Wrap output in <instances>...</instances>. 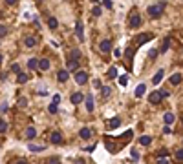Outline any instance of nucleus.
<instances>
[{
    "label": "nucleus",
    "instance_id": "obj_1",
    "mask_svg": "<svg viewBox=\"0 0 183 164\" xmlns=\"http://www.w3.org/2000/svg\"><path fill=\"white\" fill-rule=\"evenodd\" d=\"M163 9H165V4H154V6H148V9H147V13L152 17V18H157V17H161V13H163Z\"/></svg>",
    "mask_w": 183,
    "mask_h": 164
},
{
    "label": "nucleus",
    "instance_id": "obj_2",
    "mask_svg": "<svg viewBox=\"0 0 183 164\" xmlns=\"http://www.w3.org/2000/svg\"><path fill=\"white\" fill-rule=\"evenodd\" d=\"M165 97H167L165 91H152V93L148 95V102L150 104H159L161 98H165Z\"/></svg>",
    "mask_w": 183,
    "mask_h": 164
},
{
    "label": "nucleus",
    "instance_id": "obj_3",
    "mask_svg": "<svg viewBox=\"0 0 183 164\" xmlns=\"http://www.w3.org/2000/svg\"><path fill=\"white\" fill-rule=\"evenodd\" d=\"M75 80H77V84H86V82H88V73H86V71H77V73H75Z\"/></svg>",
    "mask_w": 183,
    "mask_h": 164
},
{
    "label": "nucleus",
    "instance_id": "obj_4",
    "mask_svg": "<svg viewBox=\"0 0 183 164\" xmlns=\"http://www.w3.org/2000/svg\"><path fill=\"white\" fill-rule=\"evenodd\" d=\"M99 49H101V53H108V51L112 49V44H110V40H103V42L99 44Z\"/></svg>",
    "mask_w": 183,
    "mask_h": 164
},
{
    "label": "nucleus",
    "instance_id": "obj_5",
    "mask_svg": "<svg viewBox=\"0 0 183 164\" xmlns=\"http://www.w3.org/2000/svg\"><path fill=\"white\" fill-rule=\"evenodd\" d=\"M70 100H71V104H81V102L84 100V97H82V93H79V91H77V93H73V95H71Z\"/></svg>",
    "mask_w": 183,
    "mask_h": 164
},
{
    "label": "nucleus",
    "instance_id": "obj_6",
    "mask_svg": "<svg viewBox=\"0 0 183 164\" xmlns=\"http://www.w3.org/2000/svg\"><path fill=\"white\" fill-rule=\"evenodd\" d=\"M130 26L132 27H139V26H141V17H139V15H132L130 17Z\"/></svg>",
    "mask_w": 183,
    "mask_h": 164
},
{
    "label": "nucleus",
    "instance_id": "obj_7",
    "mask_svg": "<svg viewBox=\"0 0 183 164\" xmlns=\"http://www.w3.org/2000/svg\"><path fill=\"white\" fill-rule=\"evenodd\" d=\"M68 77H70L68 69H61V71L57 73V79H59L61 82H66V80H68Z\"/></svg>",
    "mask_w": 183,
    "mask_h": 164
},
{
    "label": "nucleus",
    "instance_id": "obj_8",
    "mask_svg": "<svg viewBox=\"0 0 183 164\" xmlns=\"http://www.w3.org/2000/svg\"><path fill=\"white\" fill-rule=\"evenodd\" d=\"M75 35H77L79 40H84V35H82V24H81V22H77V24H75Z\"/></svg>",
    "mask_w": 183,
    "mask_h": 164
},
{
    "label": "nucleus",
    "instance_id": "obj_9",
    "mask_svg": "<svg viewBox=\"0 0 183 164\" xmlns=\"http://www.w3.org/2000/svg\"><path fill=\"white\" fill-rule=\"evenodd\" d=\"M163 75H165V71H163V69H159V71H157V73L154 75V79H152V84H156V86H157V84H159L161 80H163Z\"/></svg>",
    "mask_w": 183,
    "mask_h": 164
},
{
    "label": "nucleus",
    "instance_id": "obj_10",
    "mask_svg": "<svg viewBox=\"0 0 183 164\" xmlns=\"http://www.w3.org/2000/svg\"><path fill=\"white\" fill-rule=\"evenodd\" d=\"M50 140L53 142V144H59V142L62 140V135L59 133V131H53V133H51V137H50Z\"/></svg>",
    "mask_w": 183,
    "mask_h": 164
},
{
    "label": "nucleus",
    "instance_id": "obj_11",
    "mask_svg": "<svg viewBox=\"0 0 183 164\" xmlns=\"http://www.w3.org/2000/svg\"><path fill=\"white\" fill-rule=\"evenodd\" d=\"M170 84L172 86H178V84H181V73H174L170 77Z\"/></svg>",
    "mask_w": 183,
    "mask_h": 164
},
{
    "label": "nucleus",
    "instance_id": "obj_12",
    "mask_svg": "<svg viewBox=\"0 0 183 164\" xmlns=\"http://www.w3.org/2000/svg\"><path fill=\"white\" fill-rule=\"evenodd\" d=\"M150 38H152V35H139V37L136 38V42H137V46H141V44H145V42H148Z\"/></svg>",
    "mask_w": 183,
    "mask_h": 164
},
{
    "label": "nucleus",
    "instance_id": "obj_13",
    "mask_svg": "<svg viewBox=\"0 0 183 164\" xmlns=\"http://www.w3.org/2000/svg\"><path fill=\"white\" fill-rule=\"evenodd\" d=\"M37 68H40L42 71H46V69H50V60H46V59H42V60H39V64H37Z\"/></svg>",
    "mask_w": 183,
    "mask_h": 164
},
{
    "label": "nucleus",
    "instance_id": "obj_14",
    "mask_svg": "<svg viewBox=\"0 0 183 164\" xmlns=\"http://www.w3.org/2000/svg\"><path fill=\"white\" fill-rule=\"evenodd\" d=\"M86 109H88V111H93V95H90V93L86 97Z\"/></svg>",
    "mask_w": 183,
    "mask_h": 164
},
{
    "label": "nucleus",
    "instance_id": "obj_15",
    "mask_svg": "<svg viewBox=\"0 0 183 164\" xmlns=\"http://www.w3.org/2000/svg\"><path fill=\"white\" fill-rule=\"evenodd\" d=\"M79 135H81V139H84V140H86V139H90V137H92V129H90V128H82Z\"/></svg>",
    "mask_w": 183,
    "mask_h": 164
},
{
    "label": "nucleus",
    "instance_id": "obj_16",
    "mask_svg": "<svg viewBox=\"0 0 183 164\" xmlns=\"http://www.w3.org/2000/svg\"><path fill=\"white\" fill-rule=\"evenodd\" d=\"M163 120H165V124H167V126H170V124H172V122H174V120H176V117H174V113H165Z\"/></svg>",
    "mask_w": 183,
    "mask_h": 164
},
{
    "label": "nucleus",
    "instance_id": "obj_17",
    "mask_svg": "<svg viewBox=\"0 0 183 164\" xmlns=\"http://www.w3.org/2000/svg\"><path fill=\"white\" fill-rule=\"evenodd\" d=\"M24 44H26L28 48H35V46H37V38H35V37H28V38L24 40Z\"/></svg>",
    "mask_w": 183,
    "mask_h": 164
},
{
    "label": "nucleus",
    "instance_id": "obj_18",
    "mask_svg": "<svg viewBox=\"0 0 183 164\" xmlns=\"http://www.w3.org/2000/svg\"><path fill=\"white\" fill-rule=\"evenodd\" d=\"M48 26H50V29H57V26H59L57 18H55V17H50V18H48Z\"/></svg>",
    "mask_w": 183,
    "mask_h": 164
},
{
    "label": "nucleus",
    "instance_id": "obj_19",
    "mask_svg": "<svg viewBox=\"0 0 183 164\" xmlns=\"http://www.w3.org/2000/svg\"><path fill=\"white\" fill-rule=\"evenodd\" d=\"M68 69L70 71H77L79 69V60H70L68 62Z\"/></svg>",
    "mask_w": 183,
    "mask_h": 164
},
{
    "label": "nucleus",
    "instance_id": "obj_20",
    "mask_svg": "<svg viewBox=\"0 0 183 164\" xmlns=\"http://www.w3.org/2000/svg\"><path fill=\"white\" fill-rule=\"evenodd\" d=\"M28 79H29V77H28L26 73H18V77H17L18 84H26V82H28Z\"/></svg>",
    "mask_w": 183,
    "mask_h": 164
},
{
    "label": "nucleus",
    "instance_id": "obj_21",
    "mask_svg": "<svg viewBox=\"0 0 183 164\" xmlns=\"http://www.w3.org/2000/svg\"><path fill=\"white\" fill-rule=\"evenodd\" d=\"M26 137H28V139H35V137H37L35 128H28V129H26Z\"/></svg>",
    "mask_w": 183,
    "mask_h": 164
},
{
    "label": "nucleus",
    "instance_id": "obj_22",
    "mask_svg": "<svg viewBox=\"0 0 183 164\" xmlns=\"http://www.w3.org/2000/svg\"><path fill=\"white\" fill-rule=\"evenodd\" d=\"M119 124H121V118H119V117H114L110 122H108V126H110V128H117Z\"/></svg>",
    "mask_w": 183,
    "mask_h": 164
},
{
    "label": "nucleus",
    "instance_id": "obj_23",
    "mask_svg": "<svg viewBox=\"0 0 183 164\" xmlns=\"http://www.w3.org/2000/svg\"><path fill=\"white\" fill-rule=\"evenodd\" d=\"M145 90H147V86H145V84H139L137 90H136V97H141V95L145 93Z\"/></svg>",
    "mask_w": 183,
    "mask_h": 164
},
{
    "label": "nucleus",
    "instance_id": "obj_24",
    "mask_svg": "<svg viewBox=\"0 0 183 164\" xmlns=\"http://www.w3.org/2000/svg\"><path fill=\"white\" fill-rule=\"evenodd\" d=\"M37 64H39V60H37V59H29V60H28V69H35V68H37Z\"/></svg>",
    "mask_w": 183,
    "mask_h": 164
},
{
    "label": "nucleus",
    "instance_id": "obj_25",
    "mask_svg": "<svg viewBox=\"0 0 183 164\" xmlns=\"http://www.w3.org/2000/svg\"><path fill=\"white\" fill-rule=\"evenodd\" d=\"M170 48V38H165V42H163V46H161V53H165L167 49Z\"/></svg>",
    "mask_w": 183,
    "mask_h": 164
},
{
    "label": "nucleus",
    "instance_id": "obj_26",
    "mask_svg": "<svg viewBox=\"0 0 183 164\" xmlns=\"http://www.w3.org/2000/svg\"><path fill=\"white\" fill-rule=\"evenodd\" d=\"M48 111H50L51 115H55V113L59 111V108H57V104H53V102H51V104H50V108H48Z\"/></svg>",
    "mask_w": 183,
    "mask_h": 164
},
{
    "label": "nucleus",
    "instance_id": "obj_27",
    "mask_svg": "<svg viewBox=\"0 0 183 164\" xmlns=\"http://www.w3.org/2000/svg\"><path fill=\"white\" fill-rule=\"evenodd\" d=\"M139 142H141L143 146H148L150 142H152V139H150V137H141V139H139Z\"/></svg>",
    "mask_w": 183,
    "mask_h": 164
},
{
    "label": "nucleus",
    "instance_id": "obj_28",
    "mask_svg": "<svg viewBox=\"0 0 183 164\" xmlns=\"http://www.w3.org/2000/svg\"><path fill=\"white\" fill-rule=\"evenodd\" d=\"M108 77H110V79H115V77H117V68H110L108 69Z\"/></svg>",
    "mask_w": 183,
    "mask_h": 164
},
{
    "label": "nucleus",
    "instance_id": "obj_29",
    "mask_svg": "<svg viewBox=\"0 0 183 164\" xmlns=\"http://www.w3.org/2000/svg\"><path fill=\"white\" fill-rule=\"evenodd\" d=\"M92 13H93V15H95V17H101V13H103V9H101V7H99V6H95V7H93V9H92Z\"/></svg>",
    "mask_w": 183,
    "mask_h": 164
},
{
    "label": "nucleus",
    "instance_id": "obj_30",
    "mask_svg": "<svg viewBox=\"0 0 183 164\" xmlns=\"http://www.w3.org/2000/svg\"><path fill=\"white\" fill-rule=\"evenodd\" d=\"M79 57H81V51H79V49H73V51H71V60H77Z\"/></svg>",
    "mask_w": 183,
    "mask_h": 164
},
{
    "label": "nucleus",
    "instance_id": "obj_31",
    "mask_svg": "<svg viewBox=\"0 0 183 164\" xmlns=\"http://www.w3.org/2000/svg\"><path fill=\"white\" fill-rule=\"evenodd\" d=\"M108 95H110V87H108V86H104L103 90H101V97H108Z\"/></svg>",
    "mask_w": 183,
    "mask_h": 164
},
{
    "label": "nucleus",
    "instance_id": "obj_32",
    "mask_svg": "<svg viewBox=\"0 0 183 164\" xmlns=\"http://www.w3.org/2000/svg\"><path fill=\"white\" fill-rule=\"evenodd\" d=\"M7 129V124H6V120L0 118V133H4V131Z\"/></svg>",
    "mask_w": 183,
    "mask_h": 164
},
{
    "label": "nucleus",
    "instance_id": "obj_33",
    "mask_svg": "<svg viewBox=\"0 0 183 164\" xmlns=\"http://www.w3.org/2000/svg\"><path fill=\"white\" fill-rule=\"evenodd\" d=\"M130 137H134V131L132 129H126L125 133H123V139H130Z\"/></svg>",
    "mask_w": 183,
    "mask_h": 164
},
{
    "label": "nucleus",
    "instance_id": "obj_34",
    "mask_svg": "<svg viewBox=\"0 0 183 164\" xmlns=\"http://www.w3.org/2000/svg\"><path fill=\"white\" fill-rule=\"evenodd\" d=\"M6 35H7V27L0 24V37H6Z\"/></svg>",
    "mask_w": 183,
    "mask_h": 164
},
{
    "label": "nucleus",
    "instance_id": "obj_35",
    "mask_svg": "<svg viewBox=\"0 0 183 164\" xmlns=\"http://www.w3.org/2000/svg\"><path fill=\"white\" fill-rule=\"evenodd\" d=\"M176 159L181 162V159H183V150L181 148H178V151H176Z\"/></svg>",
    "mask_w": 183,
    "mask_h": 164
},
{
    "label": "nucleus",
    "instance_id": "obj_36",
    "mask_svg": "<svg viewBox=\"0 0 183 164\" xmlns=\"http://www.w3.org/2000/svg\"><path fill=\"white\" fill-rule=\"evenodd\" d=\"M126 82H128V77H126V75H123L121 79H119V84H121V86H126Z\"/></svg>",
    "mask_w": 183,
    "mask_h": 164
},
{
    "label": "nucleus",
    "instance_id": "obj_37",
    "mask_svg": "<svg viewBox=\"0 0 183 164\" xmlns=\"http://www.w3.org/2000/svg\"><path fill=\"white\" fill-rule=\"evenodd\" d=\"M29 150L37 153V151H42V150H44V148H42V146H35V144H33V146H29Z\"/></svg>",
    "mask_w": 183,
    "mask_h": 164
},
{
    "label": "nucleus",
    "instance_id": "obj_38",
    "mask_svg": "<svg viewBox=\"0 0 183 164\" xmlns=\"http://www.w3.org/2000/svg\"><path fill=\"white\" fill-rule=\"evenodd\" d=\"M11 71H13V73H20V66H18V64H13V66H11Z\"/></svg>",
    "mask_w": 183,
    "mask_h": 164
},
{
    "label": "nucleus",
    "instance_id": "obj_39",
    "mask_svg": "<svg viewBox=\"0 0 183 164\" xmlns=\"http://www.w3.org/2000/svg\"><path fill=\"white\" fill-rule=\"evenodd\" d=\"M26 104H28V98H24V97H22V98H18V106H22V108H24Z\"/></svg>",
    "mask_w": 183,
    "mask_h": 164
},
{
    "label": "nucleus",
    "instance_id": "obj_40",
    "mask_svg": "<svg viewBox=\"0 0 183 164\" xmlns=\"http://www.w3.org/2000/svg\"><path fill=\"white\" fill-rule=\"evenodd\" d=\"M130 155H132V159H134V160H137V159H139V153H137L136 150H132V151H130Z\"/></svg>",
    "mask_w": 183,
    "mask_h": 164
},
{
    "label": "nucleus",
    "instance_id": "obj_41",
    "mask_svg": "<svg viewBox=\"0 0 183 164\" xmlns=\"http://www.w3.org/2000/svg\"><path fill=\"white\" fill-rule=\"evenodd\" d=\"M148 57H150V59H156V57H157V51H156V49H150Z\"/></svg>",
    "mask_w": 183,
    "mask_h": 164
},
{
    "label": "nucleus",
    "instance_id": "obj_42",
    "mask_svg": "<svg viewBox=\"0 0 183 164\" xmlns=\"http://www.w3.org/2000/svg\"><path fill=\"white\" fill-rule=\"evenodd\" d=\"M103 6L110 9V7H112V0H103Z\"/></svg>",
    "mask_w": 183,
    "mask_h": 164
},
{
    "label": "nucleus",
    "instance_id": "obj_43",
    "mask_svg": "<svg viewBox=\"0 0 183 164\" xmlns=\"http://www.w3.org/2000/svg\"><path fill=\"white\" fill-rule=\"evenodd\" d=\"M61 102V95L57 93V95H53V104H59Z\"/></svg>",
    "mask_w": 183,
    "mask_h": 164
},
{
    "label": "nucleus",
    "instance_id": "obj_44",
    "mask_svg": "<svg viewBox=\"0 0 183 164\" xmlns=\"http://www.w3.org/2000/svg\"><path fill=\"white\" fill-rule=\"evenodd\" d=\"M50 164H61V162H59L57 157H51V159H50Z\"/></svg>",
    "mask_w": 183,
    "mask_h": 164
},
{
    "label": "nucleus",
    "instance_id": "obj_45",
    "mask_svg": "<svg viewBox=\"0 0 183 164\" xmlns=\"http://www.w3.org/2000/svg\"><path fill=\"white\" fill-rule=\"evenodd\" d=\"M167 162H168V160H167L165 157H159V159H157V164H167Z\"/></svg>",
    "mask_w": 183,
    "mask_h": 164
},
{
    "label": "nucleus",
    "instance_id": "obj_46",
    "mask_svg": "<svg viewBox=\"0 0 183 164\" xmlns=\"http://www.w3.org/2000/svg\"><path fill=\"white\" fill-rule=\"evenodd\" d=\"M167 155H168L167 150H161V151H159V157H167Z\"/></svg>",
    "mask_w": 183,
    "mask_h": 164
},
{
    "label": "nucleus",
    "instance_id": "obj_47",
    "mask_svg": "<svg viewBox=\"0 0 183 164\" xmlns=\"http://www.w3.org/2000/svg\"><path fill=\"white\" fill-rule=\"evenodd\" d=\"M75 164H86V162H84L82 159H77V160H75Z\"/></svg>",
    "mask_w": 183,
    "mask_h": 164
},
{
    "label": "nucleus",
    "instance_id": "obj_48",
    "mask_svg": "<svg viewBox=\"0 0 183 164\" xmlns=\"http://www.w3.org/2000/svg\"><path fill=\"white\" fill-rule=\"evenodd\" d=\"M13 164H28L26 160H18V162H13Z\"/></svg>",
    "mask_w": 183,
    "mask_h": 164
},
{
    "label": "nucleus",
    "instance_id": "obj_49",
    "mask_svg": "<svg viewBox=\"0 0 183 164\" xmlns=\"http://www.w3.org/2000/svg\"><path fill=\"white\" fill-rule=\"evenodd\" d=\"M0 62H2V55H0Z\"/></svg>",
    "mask_w": 183,
    "mask_h": 164
}]
</instances>
